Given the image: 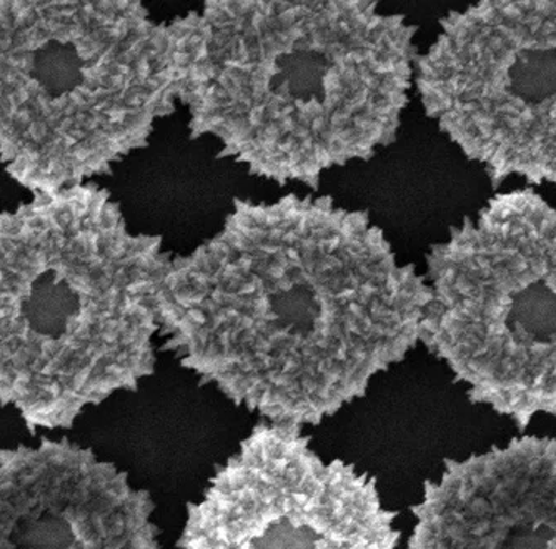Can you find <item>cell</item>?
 I'll return each mask as SVG.
<instances>
[{"mask_svg": "<svg viewBox=\"0 0 556 549\" xmlns=\"http://www.w3.org/2000/svg\"><path fill=\"white\" fill-rule=\"evenodd\" d=\"M430 299L367 212L328 195L237 199L215 235L172 257L159 336L200 385L303 430L417 348Z\"/></svg>", "mask_w": 556, "mask_h": 549, "instance_id": "6da1fadb", "label": "cell"}, {"mask_svg": "<svg viewBox=\"0 0 556 549\" xmlns=\"http://www.w3.org/2000/svg\"><path fill=\"white\" fill-rule=\"evenodd\" d=\"M170 25L190 137L252 177L317 190L395 142L418 58L403 15L370 0H205Z\"/></svg>", "mask_w": 556, "mask_h": 549, "instance_id": "7a4b0ae2", "label": "cell"}, {"mask_svg": "<svg viewBox=\"0 0 556 549\" xmlns=\"http://www.w3.org/2000/svg\"><path fill=\"white\" fill-rule=\"evenodd\" d=\"M170 260L96 183L0 210V407L36 435L137 392L157 367Z\"/></svg>", "mask_w": 556, "mask_h": 549, "instance_id": "3957f363", "label": "cell"}, {"mask_svg": "<svg viewBox=\"0 0 556 549\" xmlns=\"http://www.w3.org/2000/svg\"><path fill=\"white\" fill-rule=\"evenodd\" d=\"M175 107L170 21L140 0H0V165L22 189L108 177Z\"/></svg>", "mask_w": 556, "mask_h": 549, "instance_id": "277c9868", "label": "cell"}, {"mask_svg": "<svg viewBox=\"0 0 556 549\" xmlns=\"http://www.w3.org/2000/svg\"><path fill=\"white\" fill-rule=\"evenodd\" d=\"M425 261L421 343L470 404L520 432L556 418V208L532 189L496 193Z\"/></svg>", "mask_w": 556, "mask_h": 549, "instance_id": "5b68a950", "label": "cell"}, {"mask_svg": "<svg viewBox=\"0 0 556 549\" xmlns=\"http://www.w3.org/2000/svg\"><path fill=\"white\" fill-rule=\"evenodd\" d=\"M421 107L492 186H556V0H480L415 62Z\"/></svg>", "mask_w": 556, "mask_h": 549, "instance_id": "8992f818", "label": "cell"}, {"mask_svg": "<svg viewBox=\"0 0 556 549\" xmlns=\"http://www.w3.org/2000/svg\"><path fill=\"white\" fill-rule=\"evenodd\" d=\"M311 443L302 429L257 424L187 505L177 549H399L377 480Z\"/></svg>", "mask_w": 556, "mask_h": 549, "instance_id": "52a82bcc", "label": "cell"}, {"mask_svg": "<svg viewBox=\"0 0 556 549\" xmlns=\"http://www.w3.org/2000/svg\"><path fill=\"white\" fill-rule=\"evenodd\" d=\"M155 505L71 439L0 448V549H162Z\"/></svg>", "mask_w": 556, "mask_h": 549, "instance_id": "ba28073f", "label": "cell"}, {"mask_svg": "<svg viewBox=\"0 0 556 549\" xmlns=\"http://www.w3.org/2000/svg\"><path fill=\"white\" fill-rule=\"evenodd\" d=\"M412 514L408 549H556V438L446 458Z\"/></svg>", "mask_w": 556, "mask_h": 549, "instance_id": "9c48e42d", "label": "cell"}]
</instances>
